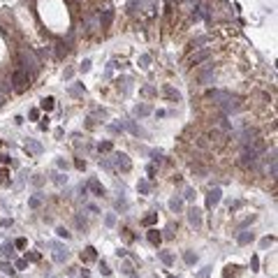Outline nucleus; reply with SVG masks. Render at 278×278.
<instances>
[{
  "label": "nucleus",
  "mask_w": 278,
  "mask_h": 278,
  "mask_svg": "<svg viewBox=\"0 0 278 278\" xmlns=\"http://www.w3.org/2000/svg\"><path fill=\"white\" fill-rule=\"evenodd\" d=\"M111 19H114V14H111V10H107V12H105V19H102V28H109Z\"/></svg>",
  "instance_id": "a211bd4d"
},
{
  "label": "nucleus",
  "mask_w": 278,
  "mask_h": 278,
  "mask_svg": "<svg viewBox=\"0 0 278 278\" xmlns=\"http://www.w3.org/2000/svg\"><path fill=\"white\" fill-rule=\"evenodd\" d=\"M123 271H125V273H132V264L125 262V264H123Z\"/></svg>",
  "instance_id": "4c0bfd02"
},
{
  "label": "nucleus",
  "mask_w": 278,
  "mask_h": 278,
  "mask_svg": "<svg viewBox=\"0 0 278 278\" xmlns=\"http://www.w3.org/2000/svg\"><path fill=\"white\" fill-rule=\"evenodd\" d=\"M183 260H185V264H195L197 262V255L195 253H183Z\"/></svg>",
  "instance_id": "aec40b11"
},
{
  "label": "nucleus",
  "mask_w": 278,
  "mask_h": 278,
  "mask_svg": "<svg viewBox=\"0 0 278 278\" xmlns=\"http://www.w3.org/2000/svg\"><path fill=\"white\" fill-rule=\"evenodd\" d=\"M26 148H30V151H32V153H40V151H42V146H40V144H37V142H32V139H28V144H26Z\"/></svg>",
  "instance_id": "6ab92c4d"
},
{
  "label": "nucleus",
  "mask_w": 278,
  "mask_h": 278,
  "mask_svg": "<svg viewBox=\"0 0 278 278\" xmlns=\"http://www.w3.org/2000/svg\"><path fill=\"white\" fill-rule=\"evenodd\" d=\"M21 63H23V70H30V72H35V70H37V60L32 58V53H30V51H23Z\"/></svg>",
  "instance_id": "7ed1b4c3"
},
{
  "label": "nucleus",
  "mask_w": 278,
  "mask_h": 278,
  "mask_svg": "<svg viewBox=\"0 0 278 278\" xmlns=\"http://www.w3.org/2000/svg\"><path fill=\"white\" fill-rule=\"evenodd\" d=\"M5 176H7V172H5V169H0V183L5 181Z\"/></svg>",
  "instance_id": "a18cd8bd"
},
{
  "label": "nucleus",
  "mask_w": 278,
  "mask_h": 278,
  "mask_svg": "<svg viewBox=\"0 0 278 278\" xmlns=\"http://www.w3.org/2000/svg\"><path fill=\"white\" fill-rule=\"evenodd\" d=\"M148 111H151V107H146V105H142V107H137V109H135V114H137V116H146V114H148Z\"/></svg>",
  "instance_id": "5701e85b"
},
{
  "label": "nucleus",
  "mask_w": 278,
  "mask_h": 278,
  "mask_svg": "<svg viewBox=\"0 0 278 278\" xmlns=\"http://www.w3.org/2000/svg\"><path fill=\"white\" fill-rule=\"evenodd\" d=\"M88 188L93 190V192L97 195V197H102V195H105V188H102V185L97 183V181H95V178H93V181H90V183H88Z\"/></svg>",
  "instance_id": "f8f14e48"
},
{
  "label": "nucleus",
  "mask_w": 278,
  "mask_h": 278,
  "mask_svg": "<svg viewBox=\"0 0 278 278\" xmlns=\"http://www.w3.org/2000/svg\"><path fill=\"white\" fill-rule=\"evenodd\" d=\"M14 246H16V248H26V239H16Z\"/></svg>",
  "instance_id": "72a5a7b5"
},
{
  "label": "nucleus",
  "mask_w": 278,
  "mask_h": 278,
  "mask_svg": "<svg viewBox=\"0 0 278 278\" xmlns=\"http://www.w3.org/2000/svg\"><path fill=\"white\" fill-rule=\"evenodd\" d=\"M56 232H58V236H65V239H67V236H70V232H67V230H65V227H58V230H56Z\"/></svg>",
  "instance_id": "2f4dec72"
},
{
  "label": "nucleus",
  "mask_w": 278,
  "mask_h": 278,
  "mask_svg": "<svg viewBox=\"0 0 278 278\" xmlns=\"http://www.w3.org/2000/svg\"><path fill=\"white\" fill-rule=\"evenodd\" d=\"M26 260H30V262H37V260H40V253H28Z\"/></svg>",
  "instance_id": "c756f323"
},
{
  "label": "nucleus",
  "mask_w": 278,
  "mask_h": 278,
  "mask_svg": "<svg viewBox=\"0 0 278 278\" xmlns=\"http://www.w3.org/2000/svg\"><path fill=\"white\" fill-rule=\"evenodd\" d=\"M100 151H111V142H102L100 144Z\"/></svg>",
  "instance_id": "473e14b6"
},
{
  "label": "nucleus",
  "mask_w": 278,
  "mask_h": 278,
  "mask_svg": "<svg viewBox=\"0 0 278 278\" xmlns=\"http://www.w3.org/2000/svg\"><path fill=\"white\" fill-rule=\"evenodd\" d=\"M0 255H2V257H12V255H14V243L5 241L2 246H0Z\"/></svg>",
  "instance_id": "0eeeda50"
},
{
  "label": "nucleus",
  "mask_w": 278,
  "mask_h": 278,
  "mask_svg": "<svg viewBox=\"0 0 278 278\" xmlns=\"http://www.w3.org/2000/svg\"><path fill=\"white\" fill-rule=\"evenodd\" d=\"M95 255H97V253H95V248L90 246V248H86V255L81 253V260H84V262H88V260H95Z\"/></svg>",
  "instance_id": "4468645a"
},
{
  "label": "nucleus",
  "mask_w": 278,
  "mask_h": 278,
  "mask_svg": "<svg viewBox=\"0 0 278 278\" xmlns=\"http://www.w3.org/2000/svg\"><path fill=\"white\" fill-rule=\"evenodd\" d=\"M169 209H172L174 213H176V211H181V209H183V202H181V200H176V197H174V200L169 202Z\"/></svg>",
  "instance_id": "2eb2a0df"
},
{
  "label": "nucleus",
  "mask_w": 278,
  "mask_h": 278,
  "mask_svg": "<svg viewBox=\"0 0 278 278\" xmlns=\"http://www.w3.org/2000/svg\"><path fill=\"white\" fill-rule=\"evenodd\" d=\"M223 276H225V278H236V276H239V267H236V264H230Z\"/></svg>",
  "instance_id": "ddd939ff"
},
{
  "label": "nucleus",
  "mask_w": 278,
  "mask_h": 278,
  "mask_svg": "<svg viewBox=\"0 0 278 278\" xmlns=\"http://www.w3.org/2000/svg\"><path fill=\"white\" fill-rule=\"evenodd\" d=\"M28 267V260H19V262H16V269H26Z\"/></svg>",
  "instance_id": "f704fd0d"
},
{
  "label": "nucleus",
  "mask_w": 278,
  "mask_h": 278,
  "mask_svg": "<svg viewBox=\"0 0 278 278\" xmlns=\"http://www.w3.org/2000/svg\"><path fill=\"white\" fill-rule=\"evenodd\" d=\"M0 269H2L5 273H10V276H14V273H16V269L12 267V264H7V262H2V264H0Z\"/></svg>",
  "instance_id": "412c9836"
},
{
  "label": "nucleus",
  "mask_w": 278,
  "mask_h": 278,
  "mask_svg": "<svg viewBox=\"0 0 278 278\" xmlns=\"http://www.w3.org/2000/svg\"><path fill=\"white\" fill-rule=\"evenodd\" d=\"M53 105H56V100H53V97H44V100H42V109H44V111L53 109Z\"/></svg>",
  "instance_id": "dca6fc26"
},
{
  "label": "nucleus",
  "mask_w": 278,
  "mask_h": 278,
  "mask_svg": "<svg viewBox=\"0 0 278 278\" xmlns=\"http://www.w3.org/2000/svg\"><path fill=\"white\" fill-rule=\"evenodd\" d=\"M116 165H118V167H121L123 172H128V169L132 167V162L128 160V155H125V153H116Z\"/></svg>",
  "instance_id": "423d86ee"
},
{
  "label": "nucleus",
  "mask_w": 278,
  "mask_h": 278,
  "mask_svg": "<svg viewBox=\"0 0 278 278\" xmlns=\"http://www.w3.org/2000/svg\"><path fill=\"white\" fill-rule=\"evenodd\" d=\"M53 181H56L58 185H63L65 181H67V176H63V174H56V176H53Z\"/></svg>",
  "instance_id": "bb28decb"
},
{
  "label": "nucleus",
  "mask_w": 278,
  "mask_h": 278,
  "mask_svg": "<svg viewBox=\"0 0 278 278\" xmlns=\"http://www.w3.org/2000/svg\"><path fill=\"white\" fill-rule=\"evenodd\" d=\"M116 209H128V204H125V202H121V200H118V202H116Z\"/></svg>",
  "instance_id": "79ce46f5"
},
{
  "label": "nucleus",
  "mask_w": 278,
  "mask_h": 278,
  "mask_svg": "<svg viewBox=\"0 0 278 278\" xmlns=\"http://www.w3.org/2000/svg\"><path fill=\"white\" fill-rule=\"evenodd\" d=\"M257 267H260V260H257V255L250 257V271H257Z\"/></svg>",
  "instance_id": "a878e982"
},
{
  "label": "nucleus",
  "mask_w": 278,
  "mask_h": 278,
  "mask_svg": "<svg viewBox=\"0 0 278 278\" xmlns=\"http://www.w3.org/2000/svg\"><path fill=\"white\" fill-rule=\"evenodd\" d=\"M253 239H255V234H253V232H241V234H239V243H241V246L250 243Z\"/></svg>",
  "instance_id": "9b49d317"
},
{
  "label": "nucleus",
  "mask_w": 278,
  "mask_h": 278,
  "mask_svg": "<svg viewBox=\"0 0 278 278\" xmlns=\"http://www.w3.org/2000/svg\"><path fill=\"white\" fill-rule=\"evenodd\" d=\"M169 278H174V276H169Z\"/></svg>",
  "instance_id": "de8ad7c7"
},
{
  "label": "nucleus",
  "mask_w": 278,
  "mask_h": 278,
  "mask_svg": "<svg viewBox=\"0 0 278 278\" xmlns=\"http://www.w3.org/2000/svg\"><path fill=\"white\" fill-rule=\"evenodd\" d=\"M271 243H273V236H264L262 239V248H269Z\"/></svg>",
  "instance_id": "cd10ccee"
},
{
  "label": "nucleus",
  "mask_w": 278,
  "mask_h": 278,
  "mask_svg": "<svg viewBox=\"0 0 278 278\" xmlns=\"http://www.w3.org/2000/svg\"><path fill=\"white\" fill-rule=\"evenodd\" d=\"M105 223H107V225L111 227V225H114V223H116V215H107V220H105Z\"/></svg>",
  "instance_id": "e433bc0d"
},
{
  "label": "nucleus",
  "mask_w": 278,
  "mask_h": 278,
  "mask_svg": "<svg viewBox=\"0 0 278 278\" xmlns=\"http://www.w3.org/2000/svg\"><path fill=\"white\" fill-rule=\"evenodd\" d=\"M53 260H56V262H65V260H67V250H65V253H63V250H58L56 255H53Z\"/></svg>",
  "instance_id": "b1692460"
},
{
  "label": "nucleus",
  "mask_w": 278,
  "mask_h": 278,
  "mask_svg": "<svg viewBox=\"0 0 278 278\" xmlns=\"http://www.w3.org/2000/svg\"><path fill=\"white\" fill-rule=\"evenodd\" d=\"M223 111L225 114H232V111H239L241 109V102H239V97H232V95H225V102H223Z\"/></svg>",
  "instance_id": "f03ea898"
},
{
  "label": "nucleus",
  "mask_w": 278,
  "mask_h": 278,
  "mask_svg": "<svg viewBox=\"0 0 278 278\" xmlns=\"http://www.w3.org/2000/svg\"><path fill=\"white\" fill-rule=\"evenodd\" d=\"M12 84H14V90H23L28 84V74L26 70H16L14 74H12Z\"/></svg>",
  "instance_id": "f257e3e1"
},
{
  "label": "nucleus",
  "mask_w": 278,
  "mask_h": 278,
  "mask_svg": "<svg viewBox=\"0 0 278 278\" xmlns=\"http://www.w3.org/2000/svg\"><path fill=\"white\" fill-rule=\"evenodd\" d=\"M74 165H77V169H84V167H86V162H84V160H77Z\"/></svg>",
  "instance_id": "37998d69"
},
{
  "label": "nucleus",
  "mask_w": 278,
  "mask_h": 278,
  "mask_svg": "<svg viewBox=\"0 0 278 278\" xmlns=\"http://www.w3.org/2000/svg\"><path fill=\"white\" fill-rule=\"evenodd\" d=\"M209 56H211V51L206 49V51H202V53H195V56L190 58V63H192V65H197V63H202V60H206Z\"/></svg>",
  "instance_id": "1a4fd4ad"
},
{
  "label": "nucleus",
  "mask_w": 278,
  "mask_h": 278,
  "mask_svg": "<svg viewBox=\"0 0 278 278\" xmlns=\"http://www.w3.org/2000/svg\"><path fill=\"white\" fill-rule=\"evenodd\" d=\"M90 70V60H84V63H81V72H88Z\"/></svg>",
  "instance_id": "c9c22d12"
},
{
  "label": "nucleus",
  "mask_w": 278,
  "mask_h": 278,
  "mask_svg": "<svg viewBox=\"0 0 278 278\" xmlns=\"http://www.w3.org/2000/svg\"><path fill=\"white\" fill-rule=\"evenodd\" d=\"M209 273H211V267H206V269H202V271L197 273V278H209Z\"/></svg>",
  "instance_id": "c85d7f7f"
},
{
  "label": "nucleus",
  "mask_w": 278,
  "mask_h": 278,
  "mask_svg": "<svg viewBox=\"0 0 278 278\" xmlns=\"http://www.w3.org/2000/svg\"><path fill=\"white\" fill-rule=\"evenodd\" d=\"M188 220H190V225L200 227V225H202V211H200V209H195V206H192V209L188 211Z\"/></svg>",
  "instance_id": "39448f33"
},
{
  "label": "nucleus",
  "mask_w": 278,
  "mask_h": 278,
  "mask_svg": "<svg viewBox=\"0 0 278 278\" xmlns=\"http://www.w3.org/2000/svg\"><path fill=\"white\" fill-rule=\"evenodd\" d=\"M30 118H32V121H37V118H40V111L32 109V111H30Z\"/></svg>",
  "instance_id": "58836bf2"
},
{
  "label": "nucleus",
  "mask_w": 278,
  "mask_h": 278,
  "mask_svg": "<svg viewBox=\"0 0 278 278\" xmlns=\"http://www.w3.org/2000/svg\"><path fill=\"white\" fill-rule=\"evenodd\" d=\"M158 257H160V260H162L165 264H172V262H174V257L169 255V253H165V250H160V253H158Z\"/></svg>",
  "instance_id": "f3484780"
},
{
  "label": "nucleus",
  "mask_w": 278,
  "mask_h": 278,
  "mask_svg": "<svg viewBox=\"0 0 278 278\" xmlns=\"http://www.w3.org/2000/svg\"><path fill=\"white\" fill-rule=\"evenodd\" d=\"M30 206H32V209H37V206H40V200H37V197H32V200H30Z\"/></svg>",
  "instance_id": "a19ab883"
},
{
  "label": "nucleus",
  "mask_w": 278,
  "mask_h": 278,
  "mask_svg": "<svg viewBox=\"0 0 278 278\" xmlns=\"http://www.w3.org/2000/svg\"><path fill=\"white\" fill-rule=\"evenodd\" d=\"M81 278H90V273H88V271H86V269H84V271H81Z\"/></svg>",
  "instance_id": "49530a36"
},
{
  "label": "nucleus",
  "mask_w": 278,
  "mask_h": 278,
  "mask_svg": "<svg viewBox=\"0 0 278 278\" xmlns=\"http://www.w3.org/2000/svg\"><path fill=\"white\" fill-rule=\"evenodd\" d=\"M139 192H144V195H148V190H151V185H148V181H139Z\"/></svg>",
  "instance_id": "4be33fe9"
},
{
  "label": "nucleus",
  "mask_w": 278,
  "mask_h": 278,
  "mask_svg": "<svg viewBox=\"0 0 278 278\" xmlns=\"http://www.w3.org/2000/svg\"><path fill=\"white\" fill-rule=\"evenodd\" d=\"M10 160V155H5V153H0V162H7Z\"/></svg>",
  "instance_id": "c03bdc74"
},
{
  "label": "nucleus",
  "mask_w": 278,
  "mask_h": 278,
  "mask_svg": "<svg viewBox=\"0 0 278 278\" xmlns=\"http://www.w3.org/2000/svg\"><path fill=\"white\" fill-rule=\"evenodd\" d=\"M100 271H102V276H109V273H111V269L107 267L105 262H102V264H100Z\"/></svg>",
  "instance_id": "7c9ffc66"
},
{
  "label": "nucleus",
  "mask_w": 278,
  "mask_h": 278,
  "mask_svg": "<svg viewBox=\"0 0 278 278\" xmlns=\"http://www.w3.org/2000/svg\"><path fill=\"white\" fill-rule=\"evenodd\" d=\"M162 93H165V97H169V100H174V102H178V100H181V93H178V90H174L172 86H165V90H162Z\"/></svg>",
  "instance_id": "6e6552de"
},
{
  "label": "nucleus",
  "mask_w": 278,
  "mask_h": 278,
  "mask_svg": "<svg viewBox=\"0 0 278 278\" xmlns=\"http://www.w3.org/2000/svg\"><path fill=\"white\" fill-rule=\"evenodd\" d=\"M148 241H151L153 246H158V243L162 241V234H160L158 230H148Z\"/></svg>",
  "instance_id": "9d476101"
},
{
  "label": "nucleus",
  "mask_w": 278,
  "mask_h": 278,
  "mask_svg": "<svg viewBox=\"0 0 278 278\" xmlns=\"http://www.w3.org/2000/svg\"><path fill=\"white\" fill-rule=\"evenodd\" d=\"M220 188H213L209 195H206V209H213V206H218V202H220Z\"/></svg>",
  "instance_id": "20e7f679"
},
{
  "label": "nucleus",
  "mask_w": 278,
  "mask_h": 278,
  "mask_svg": "<svg viewBox=\"0 0 278 278\" xmlns=\"http://www.w3.org/2000/svg\"><path fill=\"white\" fill-rule=\"evenodd\" d=\"M155 220H158V215H155V213H151V215H146V218H144L142 223H144V225H153Z\"/></svg>",
  "instance_id": "393cba45"
},
{
  "label": "nucleus",
  "mask_w": 278,
  "mask_h": 278,
  "mask_svg": "<svg viewBox=\"0 0 278 278\" xmlns=\"http://www.w3.org/2000/svg\"><path fill=\"white\" fill-rule=\"evenodd\" d=\"M40 128H42V130H47V128H49V118H42V123H40Z\"/></svg>",
  "instance_id": "ea45409f"
}]
</instances>
